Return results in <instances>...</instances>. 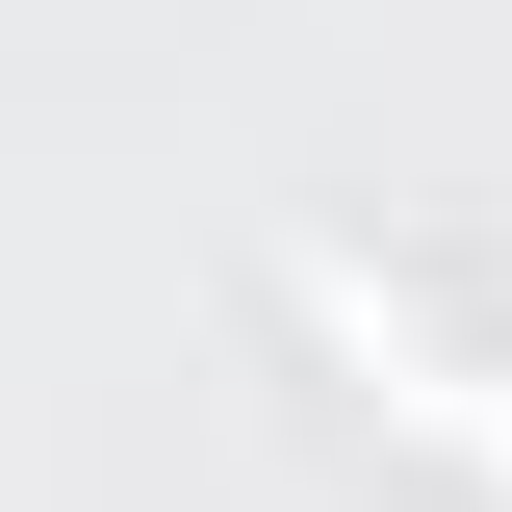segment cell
Here are the masks:
<instances>
[{"mask_svg": "<svg viewBox=\"0 0 512 512\" xmlns=\"http://www.w3.org/2000/svg\"><path fill=\"white\" fill-rule=\"evenodd\" d=\"M282 308H308L333 359H359V410H410V436H461V461L512 487V359H461V333L410 308V282H359L333 231H282Z\"/></svg>", "mask_w": 512, "mask_h": 512, "instance_id": "6da1fadb", "label": "cell"}]
</instances>
